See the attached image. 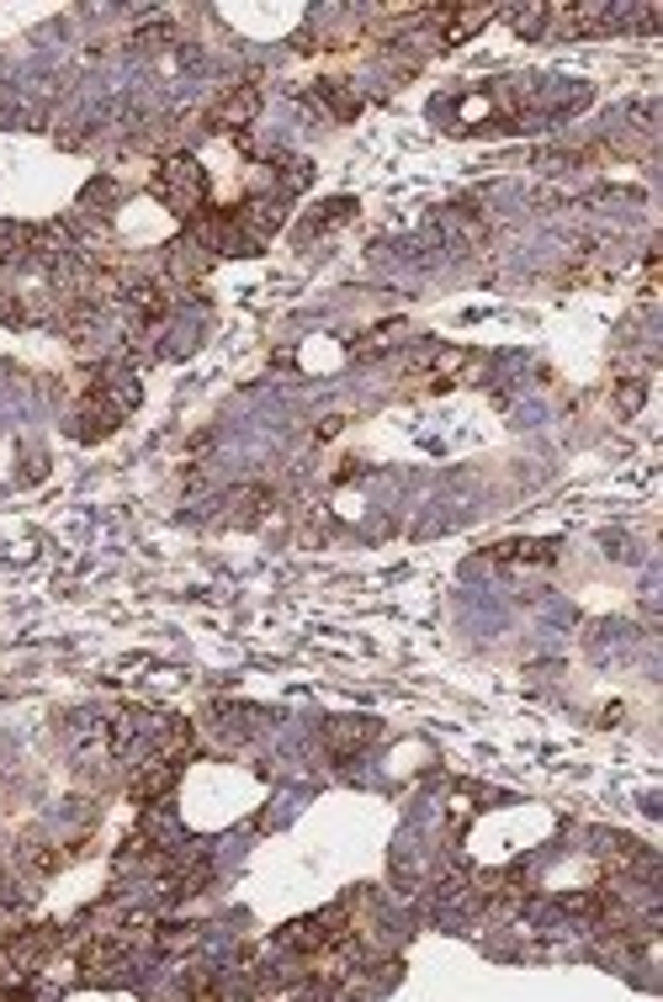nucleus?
I'll use <instances>...</instances> for the list:
<instances>
[{"label": "nucleus", "mask_w": 663, "mask_h": 1002, "mask_svg": "<svg viewBox=\"0 0 663 1002\" xmlns=\"http://www.w3.org/2000/svg\"><path fill=\"white\" fill-rule=\"evenodd\" d=\"M436 22H441V38L446 43H467L478 27L489 22V11L483 6H441V11H430Z\"/></svg>", "instance_id": "obj_5"}, {"label": "nucleus", "mask_w": 663, "mask_h": 1002, "mask_svg": "<svg viewBox=\"0 0 663 1002\" xmlns=\"http://www.w3.org/2000/svg\"><path fill=\"white\" fill-rule=\"evenodd\" d=\"M255 118H261V91H255V85H234V91H223L218 101H213L207 128H218V133H245Z\"/></svg>", "instance_id": "obj_2"}, {"label": "nucleus", "mask_w": 663, "mask_h": 1002, "mask_svg": "<svg viewBox=\"0 0 663 1002\" xmlns=\"http://www.w3.org/2000/svg\"><path fill=\"white\" fill-rule=\"evenodd\" d=\"M499 563H547L552 557V547H531V542H504V547L493 551Z\"/></svg>", "instance_id": "obj_7"}, {"label": "nucleus", "mask_w": 663, "mask_h": 1002, "mask_svg": "<svg viewBox=\"0 0 663 1002\" xmlns=\"http://www.w3.org/2000/svg\"><path fill=\"white\" fill-rule=\"evenodd\" d=\"M149 191L181 217H197L202 208H207V202H202V196H207V175H202V165L186 160V154H175V160H165V165L154 170Z\"/></svg>", "instance_id": "obj_1"}, {"label": "nucleus", "mask_w": 663, "mask_h": 1002, "mask_svg": "<svg viewBox=\"0 0 663 1002\" xmlns=\"http://www.w3.org/2000/svg\"><path fill=\"white\" fill-rule=\"evenodd\" d=\"M371 738H377V721H324V748H329L335 759L361 753Z\"/></svg>", "instance_id": "obj_4"}, {"label": "nucleus", "mask_w": 663, "mask_h": 1002, "mask_svg": "<svg viewBox=\"0 0 663 1002\" xmlns=\"http://www.w3.org/2000/svg\"><path fill=\"white\" fill-rule=\"evenodd\" d=\"M175 780H181V763L175 759H144V769L133 775V801L139 807H160L175 790Z\"/></svg>", "instance_id": "obj_3"}, {"label": "nucleus", "mask_w": 663, "mask_h": 1002, "mask_svg": "<svg viewBox=\"0 0 663 1002\" xmlns=\"http://www.w3.org/2000/svg\"><path fill=\"white\" fill-rule=\"evenodd\" d=\"M547 11H552V6H520V11H504V17H510L520 32H541V27H547Z\"/></svg>", "instance_id": "obj_8"}, {"label": "nucleus", "mask_w": 663, "mask_h": 1002, "mask_svg": "<svg viewBox=\"0 0 663 1002\" xmlns=\"http://www.w3.org/2000/svg\"><path fill=\"white\" fill-rule=\"evenodd\" d=\"M133 308H139V318H165V313H171V286L139 282L133 286Z\"/></svg>", "instance_id": "obj_6"}]
</instances>
